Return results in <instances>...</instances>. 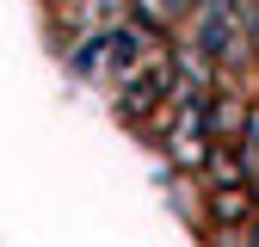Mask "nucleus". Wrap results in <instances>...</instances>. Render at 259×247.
I'll return each mask as SVG.
<instances>
[{
	"label": "nucleus",
	"instance_id": "obj_1",
	"mask_svg": "<svg viewBox=\"0 0 259 247\" xmlns=\"http://www.w3.org/2000/svg\"><path fill=\"white\" fill-rule=\"evenodd\" d=\"M136 62H142V37H136L130 25H105V31H93L87 44H74L68 68H74L80 80H123Z\"/></svg>",
	"mask_w": 259,
	"mask_h": 247
},
{
	"label": "nucleus",
	"instance_id": "obj_2",
	"mask_svg": "<svg viewBox=\"0 0 259 247\" xmlns=\"http://www.w3.org/2000/svg\"><path fill=\"white\" fill-rule=\"evenodd\" d=\"M167 99H173V62H160V56H142L117 80V111L123 117H154Z\"/></svg>",
	"mask_w": 259,
	"mask_h": 247
},
{
	"label": "nucleus",
	"instance_id": "obj_3",
	"mask_svg": "<svg viewBox=\"0 0 259 247\" xmlns=\"http://www.w3.org/2000/svg\"><path fill=\"white\" fill-rule=\"evenodd\" d=\"M241 31H247V19L235 0H198V56L204 62L241 56Z\"/></svg>",
	"mask_w": 259,
	"mask_h": 247
},
{
	"label": "nucleus",
	"instance_id": "obj_4",
	"mask_svg": "<svg viewBox=\"0 0 259 247\" xmlns=\"http://www.w3.org/2000/svg\"><path fill=\"white\" fill-rule=\"evenodd\" d=\"M210 216H216L222 229H247V223H253V185H247V179H216Z\"/></svg>",
	"mask_w": 259,
	"mask_h": 247
},
{
	"label": "nucleus",
	"instance_id": "obj_5",
	"mask_svg": "<svg viewBox=\"0 0 259 247\" xmlns=\"http://www.w3.org/2000/svg\"><path fill=\"white\" fill-rule=\"evenodd\" d=\"M142 13L148 19H173V13H185V0H142Z\"/></svg>",
	"mask_w": 259,
	"mask_h": 247
}]
</instances>
